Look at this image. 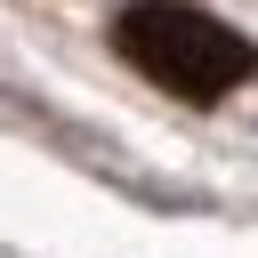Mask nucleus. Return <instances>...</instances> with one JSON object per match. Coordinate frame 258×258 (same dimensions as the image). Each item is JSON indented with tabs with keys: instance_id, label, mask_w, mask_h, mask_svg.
Wrapping results in <instances>:
<instances>
[{
	"instance_id": "nucleus-1",
	"label": "nucleus",
	"mask_w": 258,
	"mask_h": 258,
	"mask_svg": "<svg viewBox=\"0 0 258 258\" xmlns=\"http://www.w3.org/2000/svg\"><path fill=\"white\" fill-rule=\"evenodd\" d=\"M113 40H121V56L145 81H161V89H177L194 105H218L226 89H242L258 73V48L234 24H218L210 8H185V0H137V8H121Z\"/></svg>"
}]
</instances>
